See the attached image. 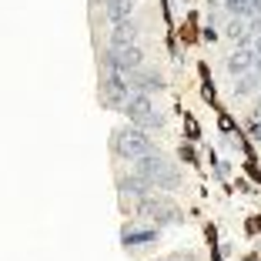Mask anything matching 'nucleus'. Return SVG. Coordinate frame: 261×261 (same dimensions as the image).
<instances>
[{"mask_svg": "<svg viewBox=\"0 0 261 261\" xmlns=\"http://www.w3.org/2000/svg\"><path fill=\"white\" fill-rule=\"evenodd\" d=\"M124 211H127V215H134V218H141V221L161 224V228L185 221V211H181V204H177L171 194H164V191H154V194L138 198V201H124Z\"/></svg>", "mask_w": 261, "mask_h": 261, "instance_id": "f257e3e1", "label": "nucleus"}, {"mask_svg": "<svg viewBox=\"0 0 261 261\" xmlns=\"http://www.w3.org/2000/svg\"><path fill=\"white\" fill-rule=\"evenodd\" d=\"M151 151H158L154 147V141H151V134L147 130H141V127H114L111 130V154H114L117 161H127V164H134L138 158H144V154H151Z\"/></svg>", "mask_w": 261, "mask_h": 261, "instance_id": "f03ea898", "label": "nucleus"}, {"mask_svg": "<svg viewBox=\"0 0 261 261\" xmlns=\"http://www.w3.org/2000/svg\"><path fill=\"white\" fill-rule=\"evenodd\" d=\"M97 61H100V70H121V74H127V70L144 64V47L141 44H111L100 50Z\"/></svg>", "mask_w": 261, "mask_h": 261, "instance_id": "7ed1b4c3", "label": "nucleus"}, {"mask_svg": "<svg viewBox=\"0 0 261 261\" xmlns=\"http://www.w3.org/2000/svg\"><path fill=\"white\" fill-rule=\"evenodd\" d=\"M158 241H161V224H154V221L134 218V221H127L121 228V248L124 251H141V248H151Z\"/></svg>", "mask_w": 261, "mask_h": 261, "instance_id": "20e7f679", "label": "nucleus"}, {"mask_svg": "<svg viewBox=\"0 0 261 261\" xmlns=\"http://www.w3.org/2000/svg\"><path fill=\"white\" fill-rule=\"evenodd\" d=\"M127 84H130V91H138V94H161L168 87V77H164L161 67L141 64V67L127 70Z\"/></svg>", "mask_w": 261, "mask_h": 261, "instance_id": "39448f33", "label": "nucleus"}, {"mask_svg": "<svg viewBox=\"0 0 261 261\" xmlns=\"http://www.w3.org/2000/svg\"><path fill=\"white\" fill-rule=\"evenodd\" d=\"M117 194H121L124 201H138V198H147V194H154L158 188H154V181L151 177H144V174H138V171H124V174H117Z\"/></svg>", "mask_w": 261, "mask_h": 261, "instance_id": "423d86ee", "label": "nucleus"}, {"mask_svg": "<svg viewBox=\"0 0 261 261\" xmlns=\"http://www.w3.org/2000/svg\"><path fill=\"white\" fill-rule=\"evenodd\" d=\"M171 164H174V161H171L168 154L151 151V154H144V158H138V161L130 164V171H138V174H144V177H151V181H154V177H161Z\"/></svg>", "mask_w": 261, "mask_h": 261, "instance_id": "0eeeda50", "label": "nucleus"}, {"mask_svg": "<svg viewBox=\"0 0 261 261\" xmlns=\"http://www.w3.org/2000/svg\"><path fill=\"white\" fill-rule=\"evenodd\" d=\"M254 47H234V54L224 61V70H228L231 77H241L248 74V70H254Z\"/></svg>", "mask_w": 261, "mask_h": 261, "instance_id": "6e6552de", "label": "nucleus"}, {"mask_svg": "<svg viewBox=\"0 0 261 261\" xmlns=\"http://www.w3.org/2000/svg\"><path fill=\"white\" fill-rule=\"evenodd\" d=\"M141 20H134V17H127V20H121V23H114L111 27V44H138L141 40Z\"/></svg>", "mask_w": 261, "mask_h": 261, "instance_id": "1a4fd4ad", "label": "nucleus"}, {"mask_svg": "<svg viewBox=\"0 0 261 261\" xmlns=\"http://www.w3.org/2000/svg\"><path fill=\"white\" fill-rule=\"evenodd\" d=\"M181 185H185V174H181V168H177V164H171L161 177H154V188H158V191H164V194L181 191Z\"/></svg>", "mask_w": 261, "mask_h": 261, "instance_id": "9d476101", "label": "nucleus"}, {"mask_svg": "<svg viewBox=\"0 0 261 261\" xmlns=\"http://www.w3.org/2000/svg\"><path fill=\"white\" fill-rule=\"evenodd\" d=\"M130 14H134V0H108V7H104V17H108L111 27L121 23V20H127Z\"/></svg>", "mask_w": 261, "mask_h": 261, "instance_id": "9b49d317", "label": "nucleus"}, {"mask_svg": "<svg viewBox=\"0 0 261 261\" xmlns=\"http://www.w3.org/2000/svg\"><path fill=\"white\" fill-rule=\"evenodd\" d=\"M231 91H234V97H245V94H254V91H261V74H258V70H248V74L234 77V84H231Z\"/></svg>", "mask_w": 261, "mask_h": 261, "instance_id": "f8f14e48", "label": "nucleus"}, {"mask_svg": "<svg viewBox=\"0 0 261 261\" xmlns=\"http://www.w3.org/2000/svg\"><path fill=\"white\" fill-rule=\"evenodd\" d=\"M134 127H141V130H147V134H161V130H168V114H164L161 108L154 111V114H147V117H141Z\"/></svg>", "mask_w": 261, "mask_h": 261, "instance_id": "ddd939ff", "label": "nucleus"}, {"mask_svg": "<svg viewBox=\"0 0 261 261\" xmlns=\"http://www.w3.org/2000/svg\"><path fill=\"white\" fill-rule=\"evenodd\" d=\"M245 134L251 141H261V117H248V124H245Z\"/></svg>", "mask_w": 261, "mask_h": 261, "instance_id": "4468645a", "label": "nucleus"}, {"mask_svg": "<svg viewBox=\"0 0 261 261\" xmlns=\"http://www.w3.org/2000/svg\"><path fill=\"white\" fill-rule=\"evenodd\" d=\"M161 261H198V254L194 251H174V254H168V258H161Z\"/></svg>", "mask_w": 261, "mask_h": 261, "instance_id": "2eb2a0df", "label": "nucleus"}, {"mask_svg": "<svg viewBox=\"0 0 261 261\" xmlns=\"http://www.w3.org/2000/svg\"><path fill=\"white\" fill-rule=\"evenodd\" d=\"M251 17H261V0H251Z\"/></svg>", "mask_w": 261, "mask_h": 261, "instance_id": "dca6fc26", "label": "nucleus"}, {"mask_svg": "<svg viewBox=\"0 0 261 261\" xmlns=\"http://www.w3.org/2000/svg\"><path fill=\"white\" fill-rule=\"evenodd\" d=\"M91 7H100V10H104V7H108V0H91Z\"/></svg>", "mask_w": 261, "mask_h": 261, "instance_id": "f3484780", "label": "nucleus"}, {"mask_svg": "<svg viewBox=\"0 0 261 261\" xmlns=\"http://www.w3.org/2000/svg\"><path fill=\"white\" fill-rule=\"evenodd\" d=\"M254 70H258V74H261V54L254 57Z\"/></svg>", "mask_w": 261, "mask_h": 261, "instance_id": "a211bd4d", "label": "nucleus"}]
</instances>
